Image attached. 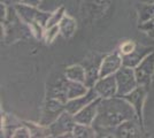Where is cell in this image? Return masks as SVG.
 <instances>
[{
  "mask_svg": "<svg viewBox=\"0 0 154 138\" xmlns=\"http://www.w3.org/2000/svg\"><path fill=\"white\" fill-rule=\"evenodd\" d=\"M137 118L134 107L122 97L101 98L98 107V114L93 121L98 137H114V130L123 121Z\"/></svg>",
  "mask_w": 154,
  "mask_h": 138,
  "instance_id": "cell-1",
  "label": "cell"
},
{
  "mask_svg": "<svg viewBox=\"0 0 154 138\" xmlns=\"http://www.w3.org/2000/svg\"><path fill=\"white\" fill-rule=\"evenodd\" d=\"M1 30L4 32V40L6 44L28 39L32 36L31 29L20 17L14 6H8L6 19L1 22Z\"/></svg>",
  "mask_w": 154,
  "mask_h": 138,
  "instance_id": "cell-2",
  "label": "cell"
},
{
  "mask_svg": "<svg viewBox=\"0 0 154 138\" xmlns=\"http://www.w3.org/2000/svg\"><path fill=\"white\" fill-rule=\"evenodd\" d=\"M14 7L20 17L31 29L32 36L36 39H42L44 37L46 24L52 13L39 11L38 7L28 6L26 4H19Z\"/></svg>",
  "mask_w": 154,
  "mask_h": 138,
  "instance_id": "cell-3",
  "label": "cell"
},
{
  "mask_svg": "<svg viewBox=\"0 0 154 138\" xmlns=\"http://www.w3.org/2000/svg\"><path fill=\"white\" fill-rule=\"evenodd\" d=\"M110 2L112 0H83L79 7L82 20L88 23L99 20L107 12Z\"/></svg>",
  "mask_w": 154,
  "mask_h": 138,
  "instance_id": "cell-4",
  "label": "cell"
},
{
  "mask_svg": "<svg viewBox=\"0 0 154 138\" xmlns=\"http://www.w3.org/2000/svg\"><path fill=\"white\" fill-rule=\"evenodd\" d=\"M105 55L98 52L89 53L82 61V65L86 72L85 85L88 87H93L96 82L100 78V67Z\"/></svg>",
  "mask_w": 154,
  "mask_h": 138,
  "instance_id": "cell-5",
  "label": "cell"
},
{
  "mask_svg": "<svg viewBox=\"0 0 154 138\" xmlns=\"http://www.w3.org/2000/svg\"><path fill=\"white\" fill-rule=\"evenodd\" d=\"M115 78L117 83V97L128 94L138 86L135 68L122 66L115 72Z\"/></svg>",
  "mask_w": 154,
  "mask_h": 138,
  "instance_id": "cell-6",
  "label": "cell"
},
{
  "mask_svg": "<svg viewBox=\"0 0 154 138\" xmlns=\"http://www.w3.org/2000/svg\"><path fill=\"white\" fill-rule=\"evenodd\" d=\"M76 124L74 115L64 111L54 122L48 125L51 137H74L72 130Z\"/></svg>",
  "mask_w": 154,
  "mask_h": 138,
  "instance_id": "cell-7",
  "label": "cell"
},
{
  "mask_svg": "<svg viewBox=\"0 0 154 138\" xmlns=\"http://www.w3.org/2000/svg\"><path fill=\"white\" fill-rule=\"evenodd\" d=\"M147 90L148 89L145 86L138 85L135 90H132L130 93L122 97L134 107L136 115H137V120L143 129H144V104H145L146 96H147Z\"/></svg>",
  "mask_w": 154,
  "mask_h": 138,
  "instance_id": "cell-8",
  "label": "cell"
},
{
  "mask_svg": "<svg viewBox=\"0 0 154 138\" xmlns=\"http://www.w3.org/2000/svg\"><path fill=\"white\" fill-rule=\"evenodd\" d=\"M67 83L68 78L64 74L55 75V78H48L46 83V97L59 99L60 101L67 104V101L69 100L67 96Z\"/></svg>",
  "mask_w": 154,
  "mask_h": 138,
  "instance_id": "cell-9",
  "label": "cell"
},
{
  "mask_svg": "<svg viewBox=\"0 0 154 138\" xmlns=\"http://www.w3.org/2000/svg\"><path fill=\"white\" fill-rule=\"evenodd\" d=\"M136 78L138 85L149 87L154 76V51L145 57L143 61L135 68Z\"/></svg>",
  "mask_w": 154,
  "mask_h": 138,
  "instance_id": "cell-10",
  "label": "cell"
},
{
  "mask_svg": "<svg viewBox=\"0 0 154 138\" xmlns=\"http://www.w3.org/2000/svg\"><path fill=\"white\" fill-rule=\"evenodd\" d=\"M66 111V104L59 99L46 97L43 106V114L40 118V123L44 125L51 124L60 116V114Z\"/></svg>",
  "mask_w": 154,
  "mask_h": 138,
  "instance_id": "cell-11",
  "label": "cell"
},
{
  "mask_svg": "<svg viewBox=\"0 0 154 138\" xmlns=\"http://www.w3.org/2000/svg\"><path fill=\"white\" fill-rule=\"evenodd\" d=\"M145 130L141 128L137 118H130L123 121L121 124H119L114 130V137L119 138H134L140 137L141 133Z\"/></svg>",
  "mask_w": 154,
  "mask_h": 138,
  "instance_id": "cell-12",
  "label": "cell"
},
{
  "mask_svg": "<svg viewBox=\"0 0 154 138\" xmlns=\"http://www.w3.org/2000/svg\"><path fill=\"white\" fill-rule=\"evenodd\" d=\"M100 98H113L117 96V83L115 74L106 77H100L93 86Z\"/></svg>",
  "mask_w": 154,
  "mask_h": 138,
  "instance_id": "cell-13",
  "label": "cell"
},
{
  "mask_svg": "<svg viewBox=\"0 0 154 138\" xmlns=\"http://www.w3.org/2000/svg\"><path fill=\"white\" fill-rule=\"evenodd\" d=\"M123 66V59L119 51L106 54L100 67V77L114 75Z\"/></svg>",
  "mask_w": 154,
  "mask_h": 138,
  "instance_id": "cell-14",
  "label": "cell"
},
{
  "mask_svg": "<svg viewBox=\"0 0 154 138\" xmlns=\"http://www.w3.org/2000/svg\"><path fill=\"white\" fill-rule=\"evenodd\" d=\"M97 98H99L98 93H97L93 87H90L89 91L86 92L84 96L68 100L67 104H66V111L72 114V115H75L76 113H78L82 108H84L86 105H89L90 103L96 100Z\"/></svg>",
  "mask_w": 154,
  "mask_h": 138,
  "instance_id": "cell-15",
  "label": "cell"
},
{
  "mask_svg": "<svg viewBox=\"0 0 154 138\" xmlns=\"http://www.w3.org/2000/svg\"><path fill=\"white\" fill-rule=\"evenodd\" d=\"M100 100H101L100 97L97 98L96 100L90 103L89 105H86L84 108H82L78 113H76L74 115L76 123L92 125L93 121L97 118V114H98V107H99V104H100Z\"/></svg>",
  "mask_w": 154,
  "mask_h": 138,
  "instance_id": "cell-16",
  "label": "cell"
},
{
  "mask_svg": "<svg viewBox=\"0 0 154 138\" xmlns=\"http://www.w3.org/2000/svg\"><path fill=\"white\" fill-rule=\"evenodd\" d=\"M153 47H148V46H143L137 44L136 48L132 52L129 53V54H125V55H122L123 66L136 68L143 61V59L145 57H147L148 54L151 52H153Z\"/></svg>",
  "mask_w": 154,
  "mask_h": 138,
  "instance_id": "cell-17",
  "label": "cell"
},
{
  "mask_svg": "<svg viewBox=\"0 0 154 138\" xmlns=\"http://www.w3.org/2000/svg\"><path fill=\"white\" fill-rule=\"evenodd\" d=\"M59 28H60V35L64 39H70L76 32L77 22L69 14H64L62 20L59 23Z\"/></svg>",
  "mask_w": 154,
  "mask_h": 138,
  "instance_id": "cell-18",
  "label": "cell"
},
{
  "mask_svg": "<svg viewBox=\"0 0 154 138\" xmlns=\"http://www.w3.org/2000/svg\"><path fill=\"white\" fill-rule=\"evenodd\" d=\"M63 74L66 75L67 78L79 83H84L86 81V72L85 68L82 63H76V65H70V66L66 67Z\"/></svg>",
  "mask_w": 154,
  "mask_h": 138,
  "instance_id": "cell-19",
  "label": "cell"
},
{
  "mask_svg": "<svg viewBox=\"0 0 154 138\" xmlns=\"http://www.w3.org/2000/svg\"><path fill=\"white\" fill-rule=\"evenodd\" d=\"M138 23H144L154 17V2H138L136 5Z\"/></svg>",
  "mask_w": 154,
  "mask_h": 138,
  "instance_id": "cell-20",
  "label": "cell"
},
{
  "mask_svg": "<svg viewBox=\"0 0 154 138\" xmlns=\"http://www.w3.org/2000/svg\"><path fill=\"white\" fill-rule=\"evenodd\" d=\"M90 87L85 85L84 83H79V82H75V81H70L68 78V83H67V96L68 99H74L77 97L84 96L86 92L89 91Z\"/></svg>",
  "mask_w": 154,
  "mask_h": 138,
  "instance_id": "cell-21",
  "label": "cell"
},
{
  "mask_svg": "<svg viewBox=\"0 0 154 138\" xmlns=\"http://www.w3.org/2000/svg\"><path fill=\"white\" fill-rule=\"evenodd\" d=\"M23 123L29 128L31 137H51V132L47 125L39 123H33V122H29V121H23Z\"/></svg>",
  "mask_w": 154,
  "mask_h": 138,
  "instance_id": "cell-22",
  "label": "cell"
},
{
  "mask_svg": "<svg viewBox=\"0 0 154 138\" xmlns=\"http://www.w3.org/2000/svg\"><path fill=\"white\" fill-rule=\"evenodd\" d=\"M74 137L78 138H92L97 137V132L92 125L82 124V123H76L72 130Z\"/></svg>",
  "mask_w": 154,
  "mask_h": 138,
  "instance_id": "cell-23",
  "label": "cell"
},
{
  "mask_svg": "<svg viewBox=\"0 0 154 138\" xmlns=\"http://www.w3.org/2000/svg\"><path fill=\"white\" fill-rule=\"evenodd\" d=\"M64 14H66V8H64V6H60L58 9H55L54 12H52L51 16L48 19V22L46 24V28L58 26L59 23H60V21L62 20V17L64 16Z\"/></svg>",
  "mask_w": 154,
  "mask_h": 138,
  "instance_id": "cell-24",
  "label": "cell"
},
{
  "mask_svg": "<svg viewBox=\"0 0 154 138\" xmlns=\"http://www.w3.org/2000/svg\"><path fill=\"white\" fill-rule=\"evenodd\" d=\"M60 33V28L58 26H50V28H46L45 29V32H44V40H45L46 44H52L55 38L58 37V35Z\"/></svg>",
  "mask_w": 154,
  "mask_h": 138,
  "instance_id": "cell-25",
  "label": "cell"
},
{
  "mask_svg": "<svg viewBox=\"0 0 154 138\" xmlns=\"http://www.w3.org/2000/svg\"><path fill=\"white\" fill-rule=\"evenodd\" d=\"M138 29L143 31L146 36H148L149 38L154 39V17L151 20L146 21L144 23H139L138 24Z\"/></svg>",
  "mask_w": 154,
  "mask_h": 138,
  "instance_id": "cell-26",
  "label": "cell"
},
{
  "mask_svg": "<svg viewBox=\"0 0 154 138\" xmlns=\"http://www.w3.org/2000/svg\"><path fill=\"white\" fill-rule=\"evenodd\" d=\"M136 46H137V44L134 40H127V41H123L122 44L120 45L117 51L121 53V55H125V54H129V53L132 52L136 48Z\"/></svg>",
  "mask_w": 154,
  "mask_h": 138,
  "instance_id": "cell-27",
  "label": "cell"
},
{
  "mask_svg": "<svg viewBox=\"0 0 154 138\" xmlns=\"http://www.w3.org/2000/svg\"><path fill=\"white\" fill-rule=\"evenodd\" d=\"M13 137L14 138H29V137H31V133H30L29 128L23 123V124L20 125L19 128L14 131Z\"/></svg>",
  "mask_w": 154,
  "mask_h": 138,
  "instance_id": "cell-28",
  "label": "cell"
},
{
  "mask_svg": "<svg viewBox=\"0 0 154 138\" xmlns=\"http://www.w3.org/2000/svg\"><path fill=\"white\" fill-rule=\"evenodd\" d=\"M42 2V0H23L22 4H26L28 6H32V7H38Z\"/></svg>",
  "mask_w": 154,
  "mask_h": 138,
  "instance_id": "cell-29",
  "label": "cell"
},
{
  "mask_svg": "<svg viewBox=\"0 0 154 138\" xmlns=\"http://www.w3.org/2000/svg\"><path fill=\"white\" fill-rule=\"evenodd\" d=\"M23 0H4V2H6L8 6H16L19 4H22Z\"/></svg>",
  "mask_w": 154,
  "mask_h": 138,
  "instance_id": "cell-30",
  "label": "cell"
},
{
  "mask_svg": "<svg viewBox=\"0 0 154 138\" xmlns=\"http://www.w3.org/2000/svg\"><path fill=\"white\" fill-rule=\"evenodd\" d=\"M1 1H4V0H1Z\"/></svg>",
  "mask_w": 154,
  "mask_h": 138,
  "instance_id": "cell-31",
  "label": "cell"
}]
</instances>
